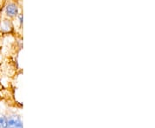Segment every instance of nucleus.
<instances>
[{
  "label": "nucleus",
  "mask_w": 155,
  "mask_h": 128,
  "mask_svg": "<svg viewBox=\"0 0 155 128\" xmlns=\"http://www.w3.org/2000/svg\"><path fill=\"white\" fill-rule=\"evenodd\" d=\"M7 123L6 128H22V120L21 115L15 113L6 114Z\"/></svg>",
  "instance_id": "nucleus-2"
},
{
  "label": "nucleus",
  "mask_w": 155,
  "mask_h": 128,
  "mask_svg": "<svg viewBox=\"0 0 155 128\" xmlns=\"http://www.w3.org/2000/svg\"><path fill=\"white\" fill-rule=\"evenodd\" d=\"M13 22L12 20L8 19V18H5L1 21V31L3 33H11L13 31Z\"/></svg>",
  "instance_id": "nucleus-3"
},
{
  "label": "nucleus",
  "mask_w": 155,
  "mask_h": 128,
  "mask_svg": "<svg viewBox=\"0 0 155 128\" xmlns=\"http://www.w3.org/2000/svg\"><path fill=\"white\" fill-rule=\"evenodd\" d=\"M7 116L5 114L0 113V128H6Z\"/></svg>",
  "instance_id": "nucleus-4"
},
{
  "label": "nucleus",
  "mask_w": 155,
  "mask_h": 128,
  "mask_svg": "<svg viewBox=\"0 0 155 128\" xmlns=\"http://www.w3.org/2000/svg\"><path fill=\"white\" fill-rule=\"evenodd\" d=\"M4 13L6 18L12 20L14 18H17V16L22 12L20 10V6L17 5L16 1H9L5 5Z\"/></svg>",
  "instance_id": "nucleus-1"
}]
</instances>
